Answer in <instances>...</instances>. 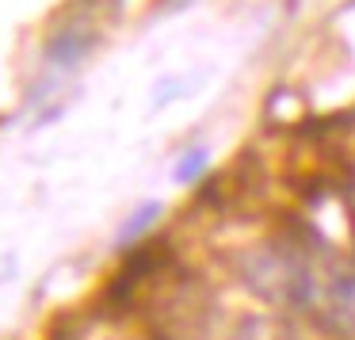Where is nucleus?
Listing matches in <instances>:
<instances>
[{
	"instance_id": "7ed1b4c3",
	"label": "nucleus",
	"mask_w": 355,
	"mask_h": 340,
	"mask_svg": "<svg viewBox=\"0 0 355 340\" xmlns=\"http://www.w3.org/2000/svg\"><path fill=\"white\" fill-rule=\"evenodd\" d=\"M207 164H210L207 149L195 146V149H187V153H180L176 169H172V180H176V184H195V180L207 172Z\"/></svg>"
},
{
	"instance_id": "f257e3e1",
	"label": "nucleus",
	"mask_w": 355,
	"mask_h": 340,
	"mask_svg": "<svg viewBox=\"0 0 355 340\" xmlns=\"http://www.w3.org/2000/svg\"><path fill=\"white\" fill-rule=\"evenodd\" d=\"M260 298L302 314L336 340H355V256L332 248L313 230H286L245 264Z\"/></svg>"
},
{
	"instance_id": "f03ea898",
	"label": "nucleus",
	"mask_w": 355,
	"mask_h": 340,
	"mask_svg": "<svg viewBox=\"0 0 355 340\" xmlns=\"http://www.w3.org/2000/svg\"><path fill=\"white\" fill-rule=\"evenodd\" d=\"M157 218H161V203H141V207L123 222V230H119V245H130V241L146 237V230L157 226Z\"/></svg>"
},
{
	"instance_id": "20e7f679",
	"label": "nucleus",
	"mask_w": 355,
	"mask_h": 340,
	"mask_svg": "<svg viewBox=\"0 0 355 340\" xmlns=\"http://www.w3.org/2000/svg\"><path fill=\"white\" fill-rule=\"evenodd\" d=\"M241 340H286V332H279V329H268V325H248L245 332H241Z\"/></svg>"
}]
</instances>
